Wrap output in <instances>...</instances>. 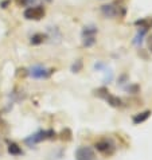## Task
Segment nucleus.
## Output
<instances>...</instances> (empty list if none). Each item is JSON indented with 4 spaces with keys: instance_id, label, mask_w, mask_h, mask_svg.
<instances>
[{
    "instance_id": "21",
    "label": "nucleus",
    "mask_w": 152,
    "mask_h": 160,
    "mask_svg": "<svg viewBox=\"0 0 152 160\" xmlns=\"http://www.w3.org/2000/svg\"><path fill=\"white\" fill-rule=\"evenodd\" d=\"M11 6V0H0V8L2 10H7Z\"/></svg>"
},
{
    "instance_id": "8",
    "label": "nucleus",
    "mask_w": 152,
    "mask_h": 160,
    "mask_svg": "<svg viewBox=\"0 0 152 160\" xmlns=\"http://www.w3.org/2000/svg\"><path fill=\"white\" fill-rule=\"evenodd\" d=\"M75 160H97L94 149L89 145H79L74 152Z\"/></svg>"
},
{
    "instance_id": "6",
    "label": "nucleus",
    "mask_w": 152,
    "mask_h": 160,
    "mask_svg": "<svg viewBox=\"0 0 152 160\" xmlns=\"http://www.w3.org/2000/svg\"><path fill=\"white\" fill-rule=\"evenodd\" d=\"M46 16V7L43 4H35V6L26 7L23 11V18L26 20L39 22Z\"/></svg>"
},
{
    "instance_id": "5",
    "label": "nucleus",
    "mask_w": 152,
    "mask_h": 160,
    "mask_svg": "<svg viewBox=\"0 0 152 160\" xmlns=\"http://www.w3.org/2000/svg\"><path fill=\"white\" fill-rule=\"evenodd\" d=\"M94 96L100 97V98L105 100L108 104L112 106V108H121L124 105V101L120 98L119 96H114V94H110V92L108 90V88L105 86H101L94 90Z\"/></svg>"
},
{
    "instance_id": "13",
    "label": "nucleus",
    "mask_w": 152,
    "mask_h": 160,
    "mask_svg": "<svg viewBox=\"0 0 152 160\" xmlns=\"http://www.w3.org/2000/svg\"><path fill=\"white\" fill-rule=\"evenodd\" d=\"M151 114H152L151 110H144V112H141V113H137L132 117V122L135 124V125H140V124L145 122L147 120L151 117Z\"/></svg>"
},
{
    "instance_id": "14",
    "label": "nucleus",
    "mask_w": 152,
    "mask_h": 160,
    "mask_svg": "<svg viewBox=\"0 0 152 160\" xmlns=\"http://www.w3.org/2000/svg\"><path fill=\"white\" fill-rule=\"evenodd\" d=\"M123 89L127 93H129V94H137V93L140 92V86H139L137 83H131V82H128L127 86H124Z\"/></svg>"
},
{
    "instance_id": "10",
    "label": "nucleus",
    "mask_w": 152,
    "mask_h": 160,
    "mask_svg": "<svg viewBox=\"0 0 152 160\" xmlns=\"http://www.w3.org/2000/svg\"><path fill=\"white\" fill-rule=\"evenodd\" d=\"M48 42V37L46 32H35L30 37V44L31 46H41L43 43Z\"/></svg>"
},
{
    "instance_id": "19",
    "label": "nucleus",
    "mask_w": 152,
    "mask_h": 160,
    "mask_svg": "<svg viewBox=\"0 0 152 160\" xmlns=\"http://www.w3.org/2000/svg\"><path fill=\"white\" fill-rule=\"evenodd\" d=\"M108 69V65L105 63V62H101V61H98L94 63V70L96 72H104V70Z\"/></svg>"
},
{
    "instance_id": "23",
    "label": "nucleus",
    "mask_w": 152,
    "mask_h": 160,
    "mask_svg": "<svg viewBox=\"0 0 152 160\" xmlns=\"http://www.w3.org/2000/svg\"><path fill=\"white\" fill-rule=\"evenodd\" d=\"M147 44H148V50L152 52V35H149V37L147 38Z\"/></svg>"
},
{
    "instance_id": "2",
    "label": "nucleus",
    "mask_w": 152,
    "mask_h": 160,
    "mask_svg": "<svg viewBox=\"0 0 152 160\" xmlns=\"http://www.w3.org/2000/svg\"><path fill=\"white\" fill-rule=\"evenodd\" d=\"M97 35H98V27L96 24H85L81 30V42L82 47L90 48L97 43Z\"/></svg>"
},
{
    "instance_id": "24",
    "label": "nucleus",
    "mask_w": 152,
    "mask_h": 160,
    "mask_svg": "<svg viewBox=\"0 0 152 160\" xmlns=\"http://www.w3.org/2000/svg\"><path fill=\"white\" fill-rule=\"evenodd\" d=\"M151 24H152V20H151Z\"/></svg>"
},
{
    "instance_id": "9",
    "label": "nucleus",
    "mask_w": 152,
    "mask_h": 160,
    "mask_svg": "<svg viewBox=\"0 0 152 160\" xmlns=\"http://www.w3.org/2000/svg\"><path fill=\"white\" fill-rule=\"evenodd\" d=\"M46 34L48 37V42L53 43V44H58L62 42V31L57 27V26H47V30H46Z\"/></svg>"
},
{
    "instance_id": "22",
    "label": "nucleus",
    "mask_w": 152,
    "mask_h": 160,
    "mask_svg": "<svg viewBox=\"0 0 152 160\" xmlns=\"http://www.w3.org/2000/svg\"><path fill=\"white\" fill-rule=\"evenodd\" d=\"M15 3H16V6L18 7H28V2L27 0H15Z\"/></svg>"
},
{
    "instance_id": "25",
    "label": "nucleus",
    "mask_w": 152,
    "mask_h": 160,
    "mask_svg": "<svg viewBox=\"0 0 152 160\" xmlns=\"http://www.w3.org/2000/svg\"><path fill=\"white\" fill-rule=\"evenodd\" d=\"M102 2H105V0H102Z\"/></svg>"
},
{
    "instance_id": "12",
    "label": "nucleus",
    "mask_w": 152,
    "mask_h": 160,
    "mask_svg": "<svg viewBox=\"0 0 152 160\" xmlns=\"http://www.w3.org/2000/svg\"><path fill=\"white\" fill-rule=\"evenodd\" d=\"M7 152L11 156H22L24 153L19 144L15 143V141H10V140H7Z\"/></svg>"
},
{
    "instance_id": "20",
    "label": "nucleus",
    "mask_w": 152,
    "mask_h": 160,
    "mask_svg": "<svg viewBox=\"0 0 152 160\" xmlns=\"http://www.w3.org/2000/svg\"><path fill=\"white\" fill-rule=\"evenodd\" d=\"M28 2V7L30 6H35V4H48V3H51L53 0H27Z\"/></svg>"
},
{
    "instance_id": "1",
    "label": "nucleus",
    "mask_w": 152,
    "mask_h": 160,
    "mask_svg": "<svg viewBox=\"0 0 152 160\" xmlns=\"http://www.w3.org/2000/svg\"><path fill=\"white\" fill-rule=\"evenodd\" d=\"M100 14L105 19H124L127 16V7L123 2L105 3L100 7Z\"/></svg>"
},
{
    "instance_id": "7",
    "label": "nucleus",
    "mask_w": 152,
    "mask_h": 160,
    "mask_svg": "<svg viewBox=\"0 0 152 160\" xmlns=\"http://www.w3.org/2000/svg\"><path fill=\"white\" fill-rule=\"evenodd\" d=\"M94 148L101 155H104V156L109 158V156H113V155H114L116 149H117V147H116V143L112 139H106V137H105V139H101V140L96 141Z\"/></svg>"
},
{
    "instance_id": "18",
    "label": "nucleus",
    "mask_w": 152,
    "mask_h": 160,
    "mask_svg": "<svg viewBox=\"0 0 152 160\" xmlns=\"http://www.w3.org/2000/svg\"><path fill=\"white\" fill-rule=\"evenodd\" d=\"M102 73H105V77H104V83L106 85V83H109L112 79H113V72H112L110 69H106V70H104Z\"/></svg>"
},
{
    "instance_id": "11",
    "label": "nucleus",
    "mask_w": 152,
    "mask_h": 160,
    "mask_svg": "<svg viewBox=\"0 0 152 160\" xmlns=\"http://www.w3.org/2000/svg\"><path fill=\"white\" fill-rule=\"evenodd\" d=\"M149 28H144V27H137V31H136V35L133 37L132 39V43L135 44L136 47H141L143 42H144V38L147 37V34H148Z\"/></svg>"
},
{
    "instance_id": "3",
    "label": "nucleus",
    "mask_w": 152,
    "mask_h": 160,
    "mask_svg": "<svg viewBox=\"0 0 152 160\" xmlns=\"http://www.w3.org/2000/svg\"><path fill=\"white\" fill-rule=\"evenodd\" d=\"M55 137H57V132L54 129H39L35 133H33V135H30L28 137H26L24 143L33 148V147H35L39 143H42V141L54 140Z\"/></svg>"
},
{
    "instance_id": "4",
    "label": "nucleus",
    "mask_w": 152,
    "mask_h": 160,
    "mask_svg": "<svg viewBox=\"0 0 152 160\" xmlns=\"http://www.w3.org/2000/svg\"><path fill=\"white\" fill-rule=\"evenodd\" d=\"M54 73H55V69L46 68V66H43L41 63H35L27 69L28 77L34 79H48Z\"/></svg>"
},
{
    "instance_id": "16",
    "label": "nucleus",
    "mask_w": 152,
    "mask_h": 160,
    "mask_svg": "<svg viewBox=\"0 0 152 160\" xmlns=\"http://www.w3.org/2000/svg\"><path fill=\"white\" fill-rule=\"evenodd\" d=\"M73 133H71V131L69 129V128H66V129H63L61 133H59V139L63 140V141H70L71 139H73Z\"/></svg>"
},
{
    "instance_id": "15",
    "label": "nucleus",
    "mask_w": 152,
    "mask_h": 160,
    "mask_svg": "<svg viewBox=\"0 0 152 160\" xmlns=\"http://www.w3.org/2000/svg\"><path fill=\"white\" fill-rule=\"evenodd\" d=\"M82 68H84V61L79 58V59L75 61L73 65H71L70 70H71V73H79V72L82 70Z\"/></svg>"
},
{
    "instance_id": "17",
    "label": "nucleus",
    "mask_w": 152,
    "mask_h": 160,
    "mask_svg": "<svg viewBox=\"0 0 152 160\" xmlns=\"http://www.w3.org/2000/svg\"><path fill=\"white\" fill-rule=\"evenodd\" d=\"M129 82V77H128V74H121L120 77L117 78V85L119 86H121V88H124L125 86V83H128Z\"/></svg>"
}]
</instances>
